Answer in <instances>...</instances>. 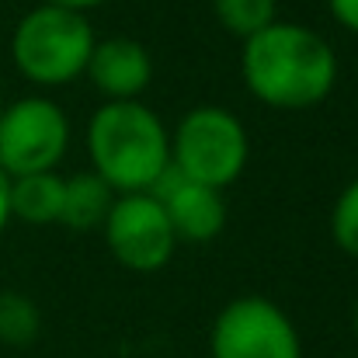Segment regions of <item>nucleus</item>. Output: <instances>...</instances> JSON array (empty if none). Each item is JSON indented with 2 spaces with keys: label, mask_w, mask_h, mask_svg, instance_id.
<instances>
[{
  "label": "nucleus",
  "mask_w": 358,
  "mask_h": 358,
  "mask_svg": "<svg viewBox=\"0 0 358 358\" xmlns=\"http://www.w3.org/2000/svg\"><path fill=\"white\" fill-rule=\"evenodd\" d=\"M240 77L250 98L278 112H303L338 87V52L310 24L271 21L240 45Z\"/></svg>",
  "instance_id": "obj_1"
},
{
  "label": "nucleus",
  "mask_w": 358,
  "mask_h": 358,
  "mask_svg": "<svg viewBox=\"0 0 358 358\" xmlns=\"http://www.w3.org/2000/svg\"><path fill=\"white\" fill-rule=\"evenodd\" d=\"M91 171L115 192H153L171 171V129L143 101H105L84 132Z\"/></svg>",
  "instance_id": "obj_2"
},
{
  "label": "nucleus",
  "mask_w": 358,
  "mask_h": 358,
  "mask_svg": "<svg viewBox=\"0 0 358 358\" xmlns=\"http://www.w3.org/2000/svg\"><path fill=\"white\" fill-rule=\"evenodd\" d=\"M98 35L80 10L56 3L31 7L10 35V59L17 73L38 87H63L84 77Z\"/></svg>",
  "instance_id": "obj_3"
},
{
  "label": "nucleus",
  "mask_w": 358,
  "mask_h": 358,
  "mask_svg": "<svg viewBox=\"0 0 358 358\" xmlns=\"http://www.w3.org/2000/svg\"><path fill=\"white\" fill-rule=\"evenodd\" d=\"M250 160L247 125L223 105H199L171 129V171L216 192L240 181Z\"/></svg>",
  "instance_id": "obj_4"
},
{
  "label": "nucleus",
  "mask_w": 358,
  "mask_h": 358,
  "mask_svg": "<svg viewBox=\"0 0 358 358\" xmlns=\"http://www.w3.org/2000/svg\"><path fill=\"white\" fill-rule=\"evenodd\" d=\"M70 146L66 112L45 98H17L0 112V171L7 178L56 171Z\"/></svg>",
  "instance_id": "obj_5"
},
{
  "label": "nucleus",
  "mask_w": 358,
  "mask_h": 358,
  "mask_svg": "<svg viewBox=\"0 0 358 358\" xmlns=\"http://www.w3.org/2000/svg\"><path fill=\"white\" fill-rule=\"evenodd\" d=\"M213 358H303V338L292 317L264 299V296H237L230 299L209 331Z\"/></svg>",
  "instance_id": "obj_6"
},
{
  "label": "nucleus",
  "mask_w": 358,
  "mask_h": 358,
  "mask_svg": "<svg viewBox=\"0 0 358 358\" xmlns=\"http://www.w3.org/2000/svg\"><path fill=\"white\" fill-rule=\"evenodd\" d=\"M105 243L112 257L129 271H160L174 250L178 237L157 202L153 192H132V195H115L105 223H101Z\"/></svg>",
  "instance_id": "obj_7"
},
{
  "label": "nucleus",
  "mask_w": 358,
  "mask_h": 358,
  "mask_svg": "<svg viewBox=\"0 0 358 358\" xmlns=\"http://www.w3.org/2000/svg\"><path fill=\"white\" fill-rule=\"evenodd\" d=\"M171 230L178 243H209L223 234L227 227V202H223V192L209 188V185H199V181H188L174 171H167V178L153 188Z\"/></svg>",
  "instance_id": "obj_8"
},
{
  "label": "nucleus",
  "mask_w": 358,
  "mask_h": 358,
  "mask_svg": "<svg viewBox=\"0 0 358 358\" xmlns=\"http://www.w3.org/2000/svg\"><path fill=\"white\" fill-rule=\"evenodd\" d=\"M84 77L105 101H139L153 84V56L143 42L125 35L98 38Z\"/></svg>",
  "instance_id": "obj_9"
},
{
  "label": "nucleus",
  "mask_w": 358,
  "mask_h": 358,
  "mask_svg": "<svg viewBox=\"0 0 358 358\" xmlns=\"http://www.w3.org/2000/svg\"><path fill=\"white\" fill-rule=\"evenodd\" d=\"M115 202V192L94 174V171H80L73 178H63V213H59V227L77 230V234H91L105 223L108 209Z\"/></svg>",
  "instance_id": "obj_10"
},
{
  "label": "nucleus",
  "mask_w": 358,
  "mask_h": 358,
  "mask_svg": "<svg viewBox=\"0 0 358 358\" xmlns=\"http://www.w3.org/2000/svg\"><path fill=\"white\" fill-rule=\"evenodd\" d=\"M59 213H63V178L56 171L10 178V220H21L28 227H49L59 223Z\"/></svg>",
  "instance_id": "obj_11"
},
{
  "label": "nucleus",
  "mask_w": 358,
  "mask_h": 358,
  "mask_svg": "<svg viewBox=\"0 0 358 358\" xmlns=\"http://www.w3.org/2000/svg\"><path fill=\"white\" fill-rule=\"evenodd\" d=\"M42 334V313L24 292H0V345L28 348Z\"/></svg>",
  "instance_id": "obj_12"
},
{
  "label": "nucleus",
  "mask_w": 358,
  "mask_h": 358,
  "mask_svg": "<svg viewBox=\"0 0 358 358\" xmlns=\"http://www.w3.org/2000/svg\"><path fill=\"white\" fill-rule=\"evenodd\" d=\"M213 14L234 38H250L278 21V0H213Z\"/></svg>",
  "instance_id": "obj_13"
},
{
  "label": "nucleus",
  "mask_w": 358,
  "mask_h": 358,
  "mask_svg": "<svg viewBox=\"0 0 358 358\" xmlns=\"http://www.w3.org/2000/svg\"><path fill=\"white\" fill-rule=\"evenodd\" d=\"M331 237H334L341 254H348V257L358 261V178L341 188V195H338V202H334Z\"/></svg>",
  "instance_id": "obj_14"
},
{
  "label": "nucleus",
  "mask_w": 358,
  "mask_h": 358,
  "mask_svg": "<svg viewBox=\"0 0 358 358\" xmlns=\"http://www.w3.org/2000/svg\"><path fill=\"white\" fill-rule=\"evenodd\" d=\"M327 7H331V17L345 31L358 35V0H327Z\"/></svg>",
  "instance_id": "obj_15"
},
{
  "label": "nucleus",
  "mask_w": 358,
  "mask_h": 358,
  "mask_svg": "<svg viewBox=\"0 0 358 358\" xmlns=\"http://www.w3.org/2000/svg\"><path fill=\"white\" fill-rule=\"evenodd\" d=\"M7 223H10V178L0 171V237H3Z\"/></svg>",
  "instance_id": "obj_16"
},
{
  "label": "nucleus",
  "mask_w": 358,
  "mask_h": 358,
  "mask_svg": "<svg viewBox=\"0 0 358 358\" xmlns=\"http://www.w3.org/2000/svg\"><path fill=\"white\" fill-rule=\"evenodd\" d=\"M42 3H56V7H66V10H80V14H87V10L101 7L105 0H42Z\"/></svg>",
  "instance_id": "obj_17"
},
{
  "label": "nucleus",
  "mask_w": 358,
  "mask_h": 358,
  "mask_svg": "<svg viewBox=\"0 0 358 358\" xmlns=\"http://www.w3.org/2000/svg\"><path fill=\"white\" fill-rule=\"evenodd\" d=\"M352 327H355V338H358V303H355V310H352Z\"/></svg>",
  "instance_id": "obj_18"
},
{
  "label": "nucleus",
  "mask_w": 358,
  "mask_h": 358,
  "mask_svg": "<svg viewBox=\"0 0 358 358\" xmlns=\"http://www.w3.org/2000/svg\"><path fill=\"white\" fill-rule=\"evenodd\" d=\"M0 112H3V108H0Z\"/></svg>",
  "instance_id": "obj_19"
}]
</instances>
